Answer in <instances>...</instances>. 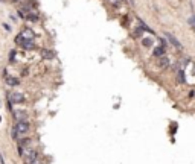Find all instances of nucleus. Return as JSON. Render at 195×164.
I'll list each match as a JSON object with an SVG mask.
<instances>
[{"label": "nucleus", "mask_w": 195, "mask_h": 164, "mask_svg": "<svg viewBox=\"0 0 195 164\" xmlns=\"http://www.w3.org/2000/svg\"><path fill=\"white\" fill-rule=\"evenodd\" d=\"M12 2H14V3H15V2H20V0H12Z\"/></svg>", "instance_id": "17"}, {"label": "nucleus", "mask_w": 195, "mask_h": 164, "mask_svg": "<svg viewBox=\"0 0 195 164\" xmlns=\"http://www.w3.org/2000/svg\"><path fill=\"white\" fill-rule=\"evenodd\" d=\"M159 67L160 68H168L169 67V58H168V56H160V58H159Z\"/></svg>", "instance_id": "8"}, {"label": "nucleus", "mask_w": 195, "mask_h": 164, "mask_svg": "<svg viewBox=\"0 0 195 164\" xmlns=\"http://www.w3.org/2000/svg\"><path fill=\"white\" fill-rule=\"evenodd\" d=\"M20 35H21V37H23L25 40H34V37H35L34 30H32V29H28V28L21 30V34H20Z\"/></svg>", "instance_id": "6"}, {"label": "nucleus", "mask_w": 195, "mask_h": 164, "mask_svg": "<svg viewBox=\"0 0 195 164\" xmlns=\"http://www.w3.org/2000/svg\"><path fill=\"white\" fill-rule=\"evenodd\" d=\"M108 2H110V5H113V6H117L119 3L122 2V0H108Z\"/></svg>", "instance_id": "15"}, {"label": "nucleus", "mask_w": 195, "mask_h": 164, "mask_svg": "<svg viewBox=\"0 0 195 164\" xmlns=\"http://www.w3.org/2000/svg\"><path fill=\"white\" fill-rule=\"evenodd\" d=\"M15 43L19 44L21 49H26V50H32V49H35L34 40H25L21 35H19V37L15 38Z\"/></svg>", "instance_id": "1"}, {"label": "nucleus", "mask_w": 195, "mask_h": 164, "mask_svg": "<svg viewBox=\"0 0 195 164\" xmlns=\"http://www.w3.org/2000/svg\"><path fill=\"white\" fill-rule=\"evenodd\" d=\"M25 18L28 20V21H32V23H37V21H38V15L37 14H26Z\"/></svg>", "instance_id": "10"}, {"label": "nucleus", "mask_w": 195, "mask_h": 164, "mask_svg": "<svg viewBox=\"0 0 195 164\" xmlns=\"http://www.w3.org/2000/svg\"><path fill=\"white\" fill-rule=\"evenodd\" d=\"M12 117H14L17 122H25L26 119H28V114L25 111H20V109H14V111H12Z\"/></svg>", "instance_id": "5"}, {"label": "nucleus", "mask_w": 195, "mask_h": 164, "mask_svg": "<svg viewBox=\"0 0 195 164\" xmlns=\"http://www.w3.org/2000/svg\"><path fill=\"white\" fill-rule=\"evenodd\" d=\"M41 58L43 59H54L55 53L52 50H49V49H43V50H41Z\"/></svg>", "instance_id": "7"}, {"label": "nucleus", "mask_w": 195, "mask_h": 164, "mask_svg": "<svg viewBox=\"0 0 195 164\" xmlns=\"http://www.w3.org/2000/svg\"><path fill=\"white\" fill-rule=\"evenodd\" d=\"M165 49H166V47H163V46L156 47V49H154V52H153V55L156 56V58H160V56L165 55Z\"/></svg>", "instance_id": "9"}, {"label": "nucleus", "mask_w": 195, "mask_h": 164, "mask_svg": "<svg viewBox=\"0 0 195 164\" xmlns=\"http://www.w3.org/2000/svg\"><path fill=\"white\" fill-rule=\"evenodd\" d=\"M9 102L11 103H21V102H25V94H21V93H11Z\"/></svg>", "instance_id": "4"}, {"label": "nucleus", "mask_w": 195, "mask_h": 164, "mask_svg": "<svg viewBox=\"0 0 195 164\" xmlns=\"http://www.w3.org/2000/svg\"><path fill=\"white\" fill-rule=\"evenodd\" d=\"M151 44H153V40H149V38H145V40H143V46L149 47Z\"/></svg>", "instance_id": "12"}, {"label": "nucleus", "mask_w": 195, "mask_h": 164, "mask_svg": "<svg viewBox=\"0 0 195 164\" xmlns=\"http://www.w3.org/2000/svg\"><path fill=\"white\" fill-rule=\"evenodd\" d=\"M14 129L17 131V134L19 135H25V134H28V131H29V123L28 122H17V125Z\"/></svg>", "instance_id": "2"}, {"label": "nucleus", "mask_w": 195, "mask_h": 164, "mask_svg": "<svg viewBox=\"0 0 195 164\" xmlns=\"http://www.w3.org/2000/svg\"><path fill=\"white\" fill-rule=\"evenodd\" d=\"M178 81H180V84H181V82H184V76H183V70H178Z\"/></svg>", "instance_id": "14"}, {"label": "nucleus", "mask_w": 195, "mask_h": 164, "mask_svg": "<svg viewBox=\"0 0 195 164\" xmlns=\"http://www.w3.org/2000/svg\"><path fill=\"white\" fill-rule=\"evenodd\" d=\"M8 84H9V85H19L20 82H19V79H17V78H11Z\"/></svg>", "instance_id": "11"}, {"label": "nucleus", "mask_w": 195, "mask_h": 164, "mask_svg": "<svg viewBox=\"0 0 195 164\" xmlns=\"http://www.w3.org/2000/svg\"><path fill=\"white\" fill-rule=\"evenodd\" d=\"M0 163H2V164H6L5 159H3V155H2V153H0Z\"/></svg>", "instance_id": "16"}, {"label": "nucleus", "mask_w": 195, "mask_h": 164, "mask_svg": "<svg viewBox=\"0 0 195 164\" xmlns=\"http://www.w3.org/2000/svg\"><path fill=\"white\" fill-rule=\"evenodd\" d=\"M188 21H189V24L192 26V29L195 30V15H194V17H190V18H189Z\"/></svg>", "instance_id": "13"}, {"label": "nucleus", "mask_w": 195, "mask_h": 164, "mask_svg": "<svg viewBox=\"0 0 195 164\" xmlns=\"http://www.w3.org/2000/svg\"><path fill=\"white\" fill-rule=\"evenodd\" d=\"M165 37L168 38V41H169V43H171L174 47L178 49V50H181V49H183V46H181V43H180L178 40H177V38H175L172 34H169V32H165Z\"/></svg>", "instance_id": "3"}]
</instances>
